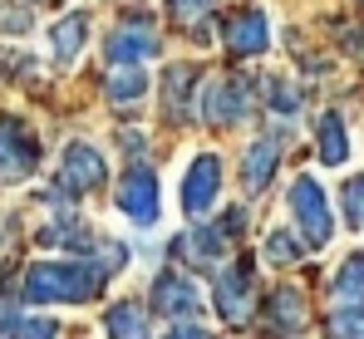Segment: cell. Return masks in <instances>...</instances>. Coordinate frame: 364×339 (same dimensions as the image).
<instances>
[{
  "label": "cell",
  "instance_id": "20",
  "mask_svg": "<svg viewBox=\"0 0 364 339\" xmlns=\"http://www.w3.org/2000/svg\"><path fill=\"white\" fill-rule=\"evenodd\" d=\"M266 261H276V266H291V261H301V246H296V236H291V231H271V236H266Z\"/></svg>",
  "mask_w": 364,
  "mask_h": 339
},
{
  "label": "cell",
  "instance_id": "27",
  "mask_svg": "<svg viewBox=\"0 0 364 339\" xmlns=\"http://www.w3.org/2000/svg\"><path fill=\"white\" fill-rule=\"evenodd\" d=\"M163 339H207V330L202 325H178V330H168Z\"/></svg>",
  "mask_w": 364,
  "mask_h": 339
},
{
  "label": "cell",
  "instance_id": "10",
  "mask_svg": "<svg viewBox=\"0 0 364 339\" xmlns=\"http://www.w3.org/2000/svg\"><path fill=\"white\" fill-rule=\"evenodd\" d=\"M227 45H232V55H266V45H271V25H266V15L261 10H242L232 25H227Z\"/></svg>",
  "mask_w": 364,
  "mask_h": 339
},
{
  "label": "cell",
  "instance_id": "7",
  "mask_svg": "<svg viewBox=\"0 0 364 339\" xmlns=\"http://www.w3.org/2000/svg\"><path fill=\"white\" fill-rule=\"evenodd\" d=\"M217 192H222V163L212 153H202L187 168V182H182V212L187 217H207L212 202H217Z\"/></svg>",
  "mask_w": 364,
  "mask_h": 339
},
{
  "label": "cell",
  "instance_id": "5",
  "mask_svg": "<svg viewBox=\"0 0 364 339\" xmlns=\"http://www.w3.org/2000/svg\"><path fill=\"white\" fill-rule=\"evenodd\" d=\"M246 89H251L246 79H222V84H212V89L197 94V109H202V118H207L212 128H232V123H242L246 109H251V94H246Z\"/></svg>",
  "mask_w": 364,
  "mask_h": 339
},
{
  "label": "cell",
  "instance_id": "24",
  "mask_svg": "<svg viewBox=\"0 0 364 339\" xmlns=\"http://www.w3.org/2000/svg\"><path fill=\"white\" fill-rule=\"evenodd\" d=\"M207 5H212V0H168V10H173V15H182V20H192V15H202Z\"/></svg>",
  "mask_w": 364,
  "mask_h": 339
},
{
  "label": "cell",
  "instance_id": "2",
  "mask_svg": "<svg viewBox=\"0 0 364 339\" xmlns=\"http://www.w3.org/2000/svg\"><path fill=\"white\" fill-rule=\"evenodd\" d=\"M291 212H296V222H301L310 246H325V241L335 236V217H330L325 187H320L315 177H296V182H291Z\"/></svg>",
  "mask_w": 364,
  "mask_h": 339
},
{
  "label": "cell",
  "instance_id": "17",
  "mask_svg": "<svg viewBox=\"0 0 364 339\" xmlns=\"http://www.w3.org/2000/svg\"><path fill=\"white\" fill-rule=\"evenodd\" d=\"M335 295H340L345 305H364V251H360V256H350V261L340 266V276H335Z\"/></svg>",
  "mask_w": 364,
  "mask_h": 339
},
{
  "label": "cell",
  "instance_id": "26",
  "mask_svg": "<svg viewBox=\"0 0 364 339\" xmlns=\"http://www.w3.org/2000/svg\"><path fill=\"white\" fill-rule=\"evenodd\" d=\"M0 30H30V15H20V10H0Z\"/></svg>",
  "mask_w": 364,
  "mask_h": 339
},
{
  "label": "cell",
  "instance_id": "21",
  "mask_svg": "<svg viewBox=\"0 0 364 339\" xmlns=\"http://www.w3.org/2000/svg\"><path fill=\"white\" fill-rule=\"evenodd\" d=\"M345 222L364 231V177H350L345 182Z\"/></svg>",
  "mask_w": 364,
  "mask_h": 339
},
{
  "label": "cell",
  "instance_id": "8",
  "mask_svg": "<svg viewBox=\"0 0 364 339\" xmlns=\"http://www.w3.org/2000/svg\"><path fill=\"white\" fill-rule=\"evenodd\" d=\"M153 305H158V315L182 320V315H197L202 310V290L187 281V276H178V271H163L153 281Z\"/></svg>",
  "mask_w": 364,
  "mask_h": 339
},
{
  "label": "cell",
  "instance_id": "1",
  "mask_svg": "<svg viewBox=\"0 0 364 339\" xmlns=\"http://www.w3.org/2000/svg\"><path fill=\"white\" fill-rule=\"evenodd\" d=\"M119 261H128L123 251H114L109 261H40V266L25 271L20 295L30 305H84V300H94L104 290L109 271Z\"/></svg>",
  "mask_w": 364,
  "mask_h": 339
},
{
  "label": "cell",
  "instance_id": "18",
  "mask_svg": "<svg viewBox=\"0 0 364 339\" xmlns=\"http://www.w3.org/2000/svg\"><path fill=\"white\" fill-rule=\"evenodd\" d=\"M143 89H148V74H143L138 64H123L119 74L109 79V99H114V104H133V99H143Z\"/></svg>",
  "mask_w": 364,
  "mask_h": 339
},
{
  "label": "cell",
  "instance_id": "15",
  "mask_svg": "<svg viewBox=\"0 0 364 339\" xmlns=\"http://www.w3.org/2000/svg\"><path fill=\"white\" fill-rule=\"evenodd\" d=\"M315 148H320V163H325V168H340V163L350 158V143H345V123H340V113H325V118H320V138H315Z\"/></svg>",
  "mask_w": 364,
  "mask_h": 339
},
{
  "label": "cell",
  "instance_id": "14",
  "mask_svg": "<svg viewBox=\"0 0 364 339\" xmlns=\"http://www.w3.org/2000/svg\"><path fill=\"white\" fill-rule=\"evenodd\" d=\"M84 35H89V20H84V15H64L60 25L50 30V50H55V59L69 64V59L84 50Z\"/></svg>",
  "mask_w": 364,
  "mask_h": 339
},
{
  "label": "cell",
  "instance_id": "25",
  "mask_svg": "<svg viewBox=\"0 0 364 339\" xmlns=\"http://www.w3.org/2000/svg\"><path fill=\"white\" fill-rule=\"evenodd\" d=\"M296 104H301V99H296L291 89H281V84H276V94H271V109H276V113H296Z\"/></svg>",
  "mask_w": 364,
  "mask_h": 339
},
{
  "label": "cell",
  "instance_id": "12",
  "mask_svg": "<svg viewBox=\"0 0 364 339\" xmlns=\"http://www.w3.org/2000/svg\"><path fill=\"white\" fill-rule=\"evenodd\" d=\"M158 50V35H153V25H123L109 35V59L114 64H138L143 55H153Z\"/></svg>",
  "mask_w": 364,
  "mask_h": 339
},
{
  "label": "cell",
  "instance_id": "22",
  "mask_svg": "<svg viewBox=\"0 0 364 339\" xmlns=\"http://www.w3.org/2000/svg\"><path fill=\"white\" fill-rule=\"evenodd\" d=\"M20 330H25L20 310L15 305H0V339H20Z\"/></svg>",
  "mask_w": 364,
  "mask_h": 339
},
{
  "label": "cell",
  "instance_id": "4",
  "mask_svg": "<svg viewBox=\"0 0 364 339\" xmlns=\"http://www.w3.org/2000/svg\"><path fill=\"white\" fill-rule=\"evenodd\" d=\"M35 163H40L35 133H30L15 113H0V172H5V177H30Z\"/></svg>",
  "mask_w": 364,
  "mask_h": 339
},
{
  "label": "cell",
  "instance_id": "13",
  "mask_svg": "<svg viewBox=\"0 0 364 339\" xmlns=\"http://www.w3.org/2000/svg\"><path fill=\"white\" fill-rule=\"evenodd\" d=\"M104 330H109V339H153L148 335V315H143L138 300H119L104 315Z\"/></svg>",
  "mask_w": 364,
  "mask_h": 339
},
{
  "label": "cell",
  "instance_id": "6",
  "mask_svg": "<svg viewBox=\"0 0 364 339\" xmlns=\"http://www.w3.org/2000/svg\"><path fill=\"white\" fill-rule=\"evenodd\" d=\"M158 207H163V192H158V177L148 168H128L123 172V187H119V212L138 226H153L158 222Z\"/></svg>",
  "mask_w": 364,
  "mask_h": 339
},
{
  "label": "cell",
  "instance_id": "11",
  "mask_svg": "<svg viewBox=\"0 0 364 339\" xmlns=\"http://www.w3.org/2000/svg\"><path fill=\"white\" fill-rule=\"evenodd\" d=\"M281 148H286V138L281 133H271V138H261V143H251L246 148V192H261L266 182H271V172H276V163H281Z\"/></svg>",
  "mask_w": 364,
  "mask_h": 339
},
{
  "label": "cell",
  "instance_id": "19",
  "mask_svg": "<svg viewBox=\"0 0 364 339\" xmlns=\"http://www.w3.org/2000/svg\"><path fill=\"white\" fill-rule=\"evenodd\" d=\"M330 339H364V305H345L330 320Z\"/></svg>",
  "mask_w": 364,
  "mask_h": 339
},
{
  "label": "cell",
  "instance_id": "3",
  "mask_svg": "<svg viewBox=\"0 0 364 339\" xmlns=\"http://www.w3.org/2000/svg\"><path fill=\"white\" fill-rule=\"evenodd\" d=\"M104 153L89 148V143H69L60 158V192L69 197H84V192H99L104 187Z\"/></svg>",
  "mask_w": 364,
  "mask_h": 339
},
{
  "label": "cell",
  "instance_id": "16",
  "mask_svg": "<svg viewBox=\"0 0 364 339\" xmlns=\"http://www.w3.org/2000/svg\"><path fill=\"white\" fill-rule=\"evenodd\" d=\"M271 320H276V330L296 335V330H301V320H305L301 290H276V300H271Z\"/></svg>",
  "mask_w": 364,
  "mask_h": 339
},
{
  "label": "cell",
  "instance_id": "23",
  "mask_svg": "<svg viewBox=\"0 0 364 339\" xmlns=\"http://www.w3.org/2000/svg\"><path fill=\"white\" fill-rule=\"evenodd\" d=\"M20 339H60V325L55 320H25Z\"/></svg>",
  "mask_w": 364,
  "mask_h": 339
},
{
  "label": "cell",
  "instance_id": "9",
  "mask_svg": "<svg viewBox=\"0 0 364 339\" xmlns=\"http://www.w3.org/2000/svg\"><path fill=\"white\" fill-rule=\"evenodd\" d=\"M217 315H222L227 325H237V320L251 315V271H246V266L222 271V281H217Z\"/></svg>",
  "mask_w": 364,
  "mask_h": 339
}]
</instances>
